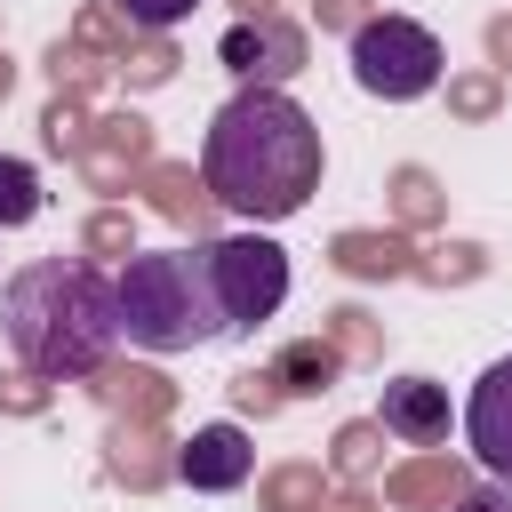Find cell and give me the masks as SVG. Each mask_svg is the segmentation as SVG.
I'll use <instances>...</instances> for the list:
<instances>
[{
  "label": "cell",
  "mask_w": 512,
  "mask_h": 512,
  "mask_svg": "<svg viewBox=\"0 0 512 512\" xmlns=\"http://www.w3.org/2000/svg\"><path fill=\"white\" fill-rule=\"evenodd\" d=\"M0 96H8V56H0Z\"/></svg>",
  "instance_id": "26"
},
{
  "label": "cell",
  "mask_w": 512,
  "mask_h": 512,
  "mask_svg": "<svg viewBox=\"0 0 512 512\" xmlns=\"http://www.w3.org/2000/svg\"><path fill=\"white\" fill-rule=\"evenodd\" d=\"M336 464H344V472H368V464H376V432H368V424H352V432L336 440Z\"/></svg>",
  "instance_id": "17"
},
{
  "label": "cell",
  "mask_w": 512,
  "mask_h": 512,
  "mask_svg": "<svg viewBox=\"0 0 512 512\" xmlns=\"http://www.w3.org/2000/svg\"><path fill=\"white\" fill-rule=\"evenodd\" d=\"M384 432H400L416 448H440L448 440V392L432 376H392L384 384Z\"/></svg>",
  "instance_id": "9"
},
{
  "label": "cell",
  "mask_w": 512,
  "mask_h": 512,
  "mask_svg": "<svg viewBox=\"0 0 512 512\" xmlns=\"http://www.w3.org/2000/svg\"><path fill=\"white\" fill-rule=\"evenodd\" d=\"M176 472H184L192 488H240V480L256 472V448H248V432H240V424H200V432L184 440Z\"/></svg>",
  "instance_id": "8"
},
{
  "label": "cell",
  "mask_w": 512,
  "mask_h": 512,
  "mask_svg": "<svg viewBox=\"0 0 512 512\" xmlns=\"http://www.w3.org/2000/svg\"><path fill=\"white\" fill-rule=\"evenodd\" d=\"M232 400H240V408H272V400H280V376H256V368H248V376H232Z\"/></svg>",
  "instance_id": "19"
},
{
  "label": "cell",
  "mask_w": 512,
  "mask_h": 512,
  "mask_svg": "<svg viewBox=\"0 0 512 512\" xmlns=\"http://www.w3.org/2000/svg\"><path fill=\"white\" fill-rule=\"evenodd\" d=\"M464 440H472V456H480L488 472L512 480V352L472 384V400H464Z\"/></svg>",
  "instance_id": "7"
},
{
  "label": "cell",
  "mask_w": 512,
  "mask_h": 512,
  "mask_svg": "<svg viewBox=\"0 0 512 512\" xmlns=\"http://www.w3.org/2000/svg\"><path fill=\"white\" fill-rule=\"evenodd\" d=\"M312 488H320V472H280V480H272V512H304Z\"/></svg>",
  "instance_id": "18"
},
{
  "label": "cell",
  "mask_w": 512,
  "mask_h": 512,
  "mask_svg": "<svg viewBox=\"0 0 512 512\" xmlns=\"http://www.w3.org/2000/svg\"><path fill=\"white\" fill-rule=\"evenodd\" d=\"M456 512H512V496H504V488H488V496H464Z\"/></svg>",
  "instance_id": "24"
},
{
  "label": "cell",
  "mask_w": 512,
  "mask_h": 512,
  "mask_svg": "<svg viewBox=\"0 0 512 512\" xmlns=\"http://www.w3.org/2000/svg\"><path fill=\"white\" fill-rule=\"evenodd\" d=\"M488 48H496V56H504V72H512V16H496V24H488Z\"/></svg>",
  "instance_id": "23"
},
{
  "label": "cell",
  "mask_w": 512,
  "mask_h": 512,
  "mask_svg": "<svg viewBox=\"0 0 512 512\" xmlns=\"http://www.w3.org/2000/svg\"><path fill=\"white\" fill-rule=\"evenodd\" d=\"M152 184H160V208H168V216H192V224H200V192H192L184 168H160Z\"/></svg>",
  "instance_id": "16"
},
{
  "label": "cell",
  "mask_w": 512,
  "mask_h": 512,
  "mask_svg": "<svg viewBox=\"0 0 512 512\" xmlns=\"http://www.w3.org/2000/svg\"><path fill=\"white\" fill-rule=\"evenodd\" d=\"M440 40L424 32V24H408V16H368L360 32H352V80L368 88V96H384V104H408V96H424L432 80H440Z\"/></svg>",
  "instance_id": "4"
},
{
  "label": "cell",
  "mask_w": 512,
  "mask_h": 512,
  "mask_svg": "<svg viewBox=\"0 0 512 512\" xmlns=\"http://www.w3.org/2000/svg\"><path fill=\"white\" fill-rule=\"evenodd\" d=\"M200 192L232 216L280 224L320 192V128L280 88H240L200 136Z\"/></svg>",
  "instance_id": "1"
},
{
  "label": "cell",
  "mask_w": 512,
  "mask_h": 512,
  "mask_svg": "<svg viewBox=\"0 0 512 512\" xmlns=\"http://www.w3.org/2000/svg\"><path fill=\"white\" fill-rule=\"evenodd\" d=\"M240 8H248V16H272V0H240Z\"/></svg>",
  "instance_id": "25"
},
{
  "label": "cell",
  "mask_w": 512,
  "mask_h": 512,
  "mask_svg": "<svg viewBox=\"0 0 512 512\" xmlns=\"http://www.w3.org/2000/svg\"><path fill=\"white\" fill-rule=\"evenodd\" d=\"M112 312H120V336L144 352H192L224 328L208 256H128L112 280Z\"/></svg>",
  "instance_id": "3"
},
{
  "label": "cell",
  "mask_w": 512,
  "mask_h": 512,
  "mask_svg": "<svg viewBox=\"0 0 512 512\" xmlns=\"http://www.w3.org/2000/svg\"><path fill=\"white\" fill-rule=\"evenodd\" d=\"M336 336H344L352 352H368V320H360V312H336Z\"/></svg>",
  "instance_id": "22"
},
{
  "label": "cell",
  "mask_w": 512,
  "mask_h": 512,
  "mask_svg": "<svg viewBox=\"0 0 512 512\" xmlns=\"http://www.w3.org/2000/svg\"><path fill=\"white\" fill-rule=\"evenodd\" d=\"M32 216H40V176L0 152V224H32Z\"/></svg>",
  "instance_id": "13"
},
{
  "label": "cell",
  "mask_w": 512,
  "mask_h": 512,
  "mask_svg": "<svg viewBox=\"0 0 512 512\" xmlns=\"http://www.w3.org/2000/svg\"><path fill=\"white\" fill-rule=\"evenodd\" d=\"M392 496L400 504H448V496H464V480H456V464H408V472H392Z\"/></svg>",
  "instance_id": "12"
},
{
  "label": "cell",
  "mask_w": 512,
  "mask_h": 512,
  "mask_svg": "<svg viewBox=\"0 0 512 512\" xmlns=\"http://www.w3.org/2000/svg\"><path fill=\"white\" fill-rule=\"evenodd\" d=\"M200 256H208V288H216L224 328H256V320L280 312V296H288V248L280 240L240 232V240H216Z\"/></svg>",
  "instance_id": "5"
},
{
  "label": "cell",
  "mask_w": 512,
  "mask_h": 512,
  "mask_svg": "<svg viewBox=\"0 0 512 512\" xmlns=\"http://www.w3.org/2000/svg\"><path fill=\"white\" fill-rule=\"evenodd\" d=\"M336 264L360 272V280H368V272H408V248H400V240H376V232H344V240H336Z\"/></svg>",
  "instance_id": "11"
},
{
  "label": "cell",
  "mask_w": 512,
  "mask_h": 512,
  "mask_svg": "<svg viewBox=\"0 0 512 512\" xmlns=\"http://www.w3.org/2000/svg\"><path fill=\"white\" fill-rule=\"evenodd\" d=\"M392 200H400V216H408V224H424V216L440 208V192H432V176H424V168H400V176H392Z\"/></svg>",
  "instance_id": "15"
},
{
  "label": "cell",
  "mask_w": 512,
  "mask_h": 512,
  "mask_svg": "<svg viewBox=\"0 0 512 512\" xmlns=\"http://www.w3.org/2000/svg\"><path fill=\"white\" fill-rule=\"evenodd\" d=\"M88 240L112 256V248H128V224H120V216H96V232H88Z\"/></svg>",
  "instance_id": "21"
},
{
  "label": "cell",
  "mask_w": 512,
  "mask_h": 512,
  "mask_svg": "<svg viewBox=\"0 0 512 512\" xmlns=\"http://www.w3.org/2000/svg\"><path fill=\"white\" fill-rule=\"evenodd\" d=\"M488 104H496L488 80H464V88H456V112H488Z\"/></svg>",
  "instance_id": "20"
},
{
  "label": "cell",
  "mask_w": 512,
  "mask_h": 512,
  "mask_svg": "<svg viewBox=\"0 0 512 512\" xmlns=\"http://www.w3.org/2000/svg\"><path fill=\"white\" fill-rule=\"evenodd\" d=\"M8 344L32 376H96L112 336H120V312H112V280L96 264H32L8 280Z\"/></svg>",
  "instance_id": "2"
},
{
  "label": "cell",
  "mask_w": 512,
  "mask_h": 512,
  "mask_svg": "<svg viewBox=\"0 0 512 512\" xmlns=\"http://www.w3.org/2000/svg\"><path fill=\"white\" fill-rule=\"evenodd\" d=\"M112 8H120V16H128L136 32H168V24H184V16L200 8V0H112Z\"/></svg>",
  "instance_id": "14"
},
{
  "label": "cell",
  "mask_w": 512,
  "mask_h": 512,
  "mask_svg": "<svg viewBox=\"0 0 512 512\" xmlns=\"http://www.w3.org/2000/svg\"><path fill=\"white\" fill-rule=\"evenodd\" d=\"M224 64H232L248 88H272V80H288V72L304 64V32H288L280 16H248V24L224 32Z\"/></svg>",
  "instance_id": "6"
},
{
  "label": "cell",
  "mask_w": 512,
  "mask_h": 512,
  "mask_svg": "<svg viewBox=\"0 0 512 512\" xmlns=\"http://www.w3.org/2000/svg\"><path fill=\"white\" fill-rule=\"evenodd\" d=\"M280 392H328V376H336V344H320V336H304V344H288L280 352Z\"/></svg>",
  "instance_id": "10"
}]
</instances>
